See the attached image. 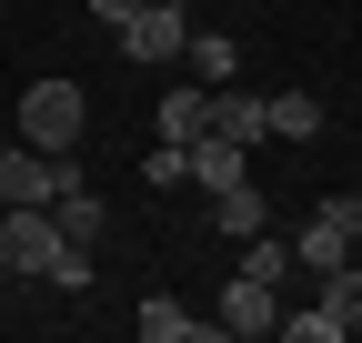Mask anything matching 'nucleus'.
<instances>
[{"label": "nucleus", "mask_w": 362, "mask_h": 343, "mask_svg": "<svg viewBox=\"0 0 362 343\" xmlns=\"http://www.w3.org/2000/svg\"><path fill=\"white\" fill-rule=\"evenodd\" d=\"M81 121H90L81 81H30L21 91V142L30 152H81Z\"/></svg>", "instance_id": "nucleus-1"}, {"label": "nucleus", "mask_w": 362, "mask_h": 343, "mask_svg": "<svg viewBox=\"0 0 362 343\" xmlns=\"http://www.w3.org/2000/svg\"><path fill=\"white\" fill-rule=\"evenodd\" d=\"M71 182H81V162H71V152H30V142H21V152H0V202H61Z\"/></svg>", "instance_id": "nucleus-2"}, {"label": "nucleus", "mask_w": 362, "mask_h": 343, "mask_svg": "<svg viewBox=\"0 0 362 343\" xmlns=\"http://www.w3.org/2000/svg\"><path fill=\"white\" fill-rule=\"evenodd\" d=\"M111 40H121L131 61H181V40H192V11H181V0H141V11H131Z\"/></svg>", "instance_id": "nucleus-3"}, {"label": "nucleus", "mask_w": 362, "mask_h": 343, "mask_svg": "<svg viewBox=\"0 0 362 343\" xmlns=\"http://www.w3.org/2000/svg\"><path fill=\"white\" fill-rule=\"evenodd\" d=\"M272 323H282V283L232 273V293H221V333H272Z\"/></svg>", "instance_id": "nucleus-4"}, {"label": "nucleus", "mask_w": 362, "mask_h": 343, "mask_svg": "<svg viewBox=\"0 0 362 343\" xmlns=\"http://www.w3.org/2000/svg\"><path fill=\"white\" fill-rule=\"evenodd\" d=\"M211 132L252 152V142H262V91H242V81H221V91H211Z\"/></svg>", "instance_id": "nucleus-5"}, {"label": "nucleus", "mask_w": 362, "mask_h": 343, "mask_svg": "<svg viewBox=\"0 0 362 343\" xmlns=\"http://www.w3.org/2000/svg\"><path fill=\"white\" fill-rule=\"evenodd\" d=\"M202 132H211V81H181L161 101V142H202Z\"/></svg>", "instance_id": "nucleus-6"}, {"label": "nucleus", "mask_w": 362, "mask_h": 343, "mask_svg": "<svg viewBox=\"0 0 362 343\" xmlns=\"http://www.w3.org/2000/svg\"><path fill=\"white\" fill-rule=\"evenodd\" d=\"M262 132L272 142H312V132H322V101H312V91H272L262 101Z\"/></svg>", "instance_id": "nucleus-7"}, {"label": "nucleus", "mask_w": 362, "mask_h": 343, "mask_svg": "<svg viewBox=\"0 0 362 343\" xmlns=\"http://www.w3.org/2000/svg\"><path fill=\"white\" fill-rule=\"evenodd\" d=\"M211 223H221V232H232V242H242V232H262V223H272V202H262V192H252V172H242V182H221V192H211Z\"/></svg>", "instance_id": "nucleus-8"}, {"label": "nucleus", "mask_w": 362, "mask_h": 343, "mask_svg": "<svg viewBox=\"0 0 362 343\" xmlns=\"http://www.w3.org/2000/svg\"><path fill=\"white\" fill-rule=\"evenodd\" d=\"M51 223H61V242H101L111 212H101V192H90V182H71V192L51 202Z\"/></svg>", "instance_id": "nucleus-9"}, {"label": "nucleus", "mask_w": 362, "mask_h": 343, "mask_svg": "<svg viewBox=\"0 0 362 343\" xmlns=\"http://www.w3.org/2000/svg\"><path fill=\"white\" fill-rule=\"evenodd\" d=\"M141 333H151V343H211L221 323H202V313H181L171 293H151V303H141Z\"/></svg>", "instance_id": "nucleus-10"}, {"label": "nucleus", "mask_w": 362, "mask_h": 343, "mask_svg": "<svg viewBox=\"0 0 362 343\" xmlns=\"http://www.w3.org/2000/svg\"><path fill=\"white\" fill-rule=\"evenodd\" d=\"M192 152V182L202 192H221V182H242V142H221V132H202V142H181Z\"/></svg>", "instance_id": "nucleus-11"}, {"label": "nucleus", "mask_w": 362, "mask_h": 343, "mask_svg": "<svg viewBox=\"0 0 362 343\" xmlns=\"http://www.w3.org/2000/svg\"><path fill=\"white\" fill-rule=\"evenodd\" d=\"M181 61H192V81H211V91H221V81L242 71V51H232L221 30H192V40H181Z\"/></svg>", "instance_id": "nucleus-12"}, {"label": "nucleus", "mask_w": 362, "mask_h": 343, "mask_svg": "<svg viewBox=\"0 0 362 343\" xmlns=\"http://www.w3.org/2000/svg\"><path fill=\"white\" fill-rule=\"evenodd\" d=\"M242 273H252V283H292V242L272 232V223H262V232H242Z\"/></svg>", "instance_id": "nucleus-13"}, {"label": "nucleus", "mask_w": 362, "mask_h": 343, "mask_svg": "<svg viewBox=\"0 0 362 343\" xmlns=\"http://www.w3.org/2000/svg\"><path fill=\"white\" fill-rule=\"evenodd\" d=\"M322 313H332L342 333H362V273H352V263H332V273H322Z\"/></svg>", "instance_id": "nucleus-14"}, {"label": "nucleus", "mask_w": 362, "mask_h": 343, "mask_svg": "<svg viewBox=\"0 0 362 343\" xmlns=\"http://www.w3.org/2000/svg\"><path fill=\"white\" fill-rule=\"evenodd\" d=\"M141 182H192V152H181V142H161V152H141Z\"/></svg>", "instance_id": "nucleus-15"}, {"label": "nucleus", "mask_w": 362, "mask_h": 343, "mask_svg": "<svg viewBox=\"0 0 362 343\" xmlns=\"http://www.w3.org/2000/svg\"><path fill=\"white\" fill-rule=\"evenodd\" d=\"M272 333H292V343H332V333H342V323H332V313H322V303H312V313H282V323H272Z\"/></svg>", "instance_id": "nucleus-16"}, {"label": "nucleus", "mask_w": 362, "mask_h": 343, "mask_svg": "<svg viewBox=\"0 0 362 343\" xmlns=\"http://www.w3.org/2000/svg\"><path fill=\"white\" fill-rule=\"evenodd\" d=\"M90 11H101V21H111V30H121V21H131V11H141V0H90Z\"/></svg>", "instance_id": "nucleus-17"}, {"label": "nucleus", "mask_w": 362, "mask_h": 343, "mask_svg": "<svg viewBox=\"0 0 362 343\" xmlns=\"http://www.w3.org/2000/svg\"><path fill=\"white\" fill-rule=\"evenodd\" d=\"M0 283H11V242H0Z\"/></svg>", "instance_id": "nucleus-18"}]
</instances>
